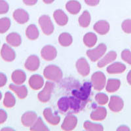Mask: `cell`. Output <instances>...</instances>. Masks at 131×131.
<instances>
[{"label": "cell", "mask_w": 131, "mask_h": 131, "mask_svg": "<svg viewBox=\"0 0 131 131\" xmlns=\"http://www.w3.org/2000/svg\"><path fill=\"white\" fill-rule=\"evenodd\" d=\"M13 18L16 23L20 24H24L29 20V14L26 10L23 9H17L14 11Z\"/></svg>", "instance_id": "obj_15"}, {"label": "cell", "mask_w": 131, "mask_h": 131, "mask_svg": "<svg viewBox=\"0 0 131 131\" xmlns=\"http://www.w3.org/2000/svg\"><path fill=\"white\" fill-rule=\"evenodd\" d=\"M9 89L13 91L20 99H24L28 95V89L25 85H18L16 84H10Z\"/></svg>", "instance_id": "obj_19"}, {"label": "cell", "mask_w": 131, "mask_h": 131, "mask_svg": "<svg viewBox=\"0 0 131 131\" xmlns=\"http://www.w3.org/2000/svg\"><path fill=\"white\" fill-rule=\"evenodd\" d=\"M41 55L46 61H52L57 56V49L52 45H45L42 48Z\"/></svg>", "instance_id": "obj_7"}, {"label": "cell", "mask_w": 131, "mask_h": 131, "mask_svg": "<svg viewBox=\"0 0 131 131\" xmlns=\"http://www.w3.org/2000/svg\"><path fill=\"white\" fill-rule=\"evenodd\" d=\"M67 10L72 15H77L81 9V5L76 0H70L66 5Z\"/></svg>", "instance_id": "obj_25"}, {"label": "cell", "mask_w": 131, "mask_h": 131, "mask_svg": "<svg viewBox=\"0 0 131 131\" xmlns=\"http://www.w3.org/2000/svg\"><path fill=\"white\" fill-rule=\"evenodd\" d=\"M11 22L7 17L0 18V34H5L10 28Z\"/></svg>", "instance_id": "obj_35"}, {"label": "cell", "mask_w": 131, "mask_h": 131, "mask_svg": "<svg viewBox=\"0 0 131 131\" xmlns=\"http://www.w3.org/2000/svg\"><path fill=\"white\" fill-rule=\"evenodd\" d=\"M1 57L6 62H12L16 58V53L9 45L4 43L1 50Z\"/></svg>", "instance_id": "obj_9"}, {"label": "cell", "mask_w": 131, "mask_h": 131, "mask_svg": "<svg viewBox=\"0 0 131 131\" xmlns=\"http://www.w3.org/2000/svg\"><path fill=\"white\" fill-rule=\"evenodd\" d=\"M44 79L40 75L35 74L31 75L29 79V85L33 90L37 91L43 87Z\"/></svg>", "instance_id": "obj_16"}, {"label": "cell", "mask_w": 131, "mask_h": 131, "mask_svg": "<svg viewBox=\"0 0 131 131\" xmlns=\"http://www.w3.org/2000/svg\"><path fill=\"white\" fill-rule=\"evenodd\" d=\"M107 51V47L104 43H100L97 47L93 49H90L86 51L87 57L92 62H96L100 59Z\"/></svg>", "instance_id": "obj_4"}, {"label": "cell", "mask_w": 131, "mask_h": 131, "mask_svg": "<svg viewBox=\"0 0 131 131\" xmlns=\"http://www.w3.org/2000/svg\"><path fill=\"white\" fill-rule=\"evenodd\" d=\"M11 79L16 85H20L24 83L26 79V74L21 70H15L11 75Z\"/></svg>", "instance_id": "obj_22"}, {"label": "cell", "mask_w": 131, "mask_h": 131, "mask_svg": "<svg viewBox=\"0 0 131 131\" xmlns=\"http://www.w3.org/2000/svg\"><path fill=\"white\" fill-rule=\"evenodd\" d=\"M53 17L57 24L59 26H65L68 22V16L61 9H57L53 14Z\"/></svg>", "instance_id": "obj_20"}, {"label": "cell", "mask_w": 131, "mask_h": 131, "mask_svg": "<svg viewBox=\"0 0 131 131\" xmlns=\"http://www.w3.org/2000/svg\"><path fill=\"white\" fill-rule=\"evenodd\" d=\"M108 106L112 112L115 113L121 112L124 107L123 100L118 96H112L108 104Z\"/></svg>", "instance_id": "obj_8"}, {"label": "cell", "mask_w": 131, "mask_h": 131, "mask_svg": "<svg viewBox=\"0 0 131 131\" xmlns=\"http://www.w3.org/2000/svg\"><path fill=\"white\" fill-rule=\"evenodd\" d=\"M24 4L28 6H32L37 3V0H23Z\"/></svg>", "instance_id": "obj_43"}, {"label": "cell", "mask_w": 131, "mask_h": 131, "mask_svg": "<svg viewBox=\"0 0 131 131\" xmlns=\"http://www.w3.org/2000/svg\"><path fill=\"white\" fill-rule=\"evenodd\" d=\"M39 24L44 34L49 36L53 33L54 27L51 18L48 15L41 16L39 18Z\"/></svg>", "instance_id": "obj_3"}, {"label": "cell", "mask_w": 131, "mask_h": 131, "mask_svg": "<svg viewBox=\"0 0 131 131\" xmlns=\"http://www.w3.org/2000/svg\"><path fill=\"white\" fill-rule=\"evenodd\" d=\"M121 86V81L118 79H109L106 84V89L108 92H114L119 90Z\"/></svg>", "instance_id": "obj_27"}, {"label": "cell", "mask_w": 131, "mask_h": 131, "mask_svg": "<svg viewBox=\"0 0 131 131\" xmlns=\"http://www.w3.org/2000/svg\"><path fill=\"white\" fill-rule=\"evenodd\" d=\"M121 58L123 60L131 65V52L128 49H125L121 52Z\"/></svg>", "instance_id": "obj_38"}, {"label": "cell", "mask_w": 131, "mask_h": 131, "mask_svg": "<svg viewBox=\"0 0 131 131\" xmlns=\"http://www.w3.org/2000/svg\"><path fill=\"white\" fill-rule=\"evenodd\" d=\"M7 82V78L6 75L0 72V87H3L6 85Z\"/></svg>", "instance_id": "obj_41"}, {"label": "cell", "mask_w": 131, "mask_h": 131, "mask_svg": "<svg viewBox=\"0 0 131 131\" xmlns=\"http://www.w3.org/2000/svg\"><path fill=\"white\" fill-rule=\"evenodd\" d=\"M58 42L62 47H68L73 42L72 36L67 32H63L58 37Z\"/></svg>", "instance_id": "obj_29"}, {"label": "cell", "mask_w": 131, "mask_h": 131, "mask_svg": "<svg viewBox=\"0 0 131 131\" xmlns=\"http://www.w3.org/2000/svg\"><path fill=\"white\" fill-rule=\"evenodd\" d=\"M43 116L46 121L52 125H57L60 121V117L57 113H53L51 107H47L43 111Z\"/></svg>", "instance_id": "obj_10"}, {"label": "cell", "mask_w": 131, "mask_h": 131, "mask_svg": "<svg viewBox=\"0 0 131 131\" xmlns=\"http://www.w3.org/2000/svg\"><path fill=\"white\" fill-rule=\"evenodd\" d=\"M54 84L51 81H47L43 89L37 94V98L40 102L46 103L51 99V94L54 89Z\"/></svg>", "instance_id": "obj_5"}, {"label": "cell", "mask_w": 131, "mask_h": 131, "mask_svg": "<svg viewBox=\"0 0 131 131\" xmlns=\"http://www.w3.org/2000/svg\"><path fill=\"white\" fill-rule=\"evenodd\" d=\"M91 21V14L89 13L88 10H84L82 15L79 16L78 22H79V26L83 28H86L90 25Z\"/></svg>", "instance_id": "obj_31"}, {"label": "cell", "mask_w": 131, "mask_h": 131, "mask_svg": "<svg viewBox=\"0 0 131 131\" xmlns=\"http://www.w3.org/2000/svg\"><path fill=\"white\" fill-rule=\"evenodd\" d=\"M78 124V119L72 114L68 115L64 119L61 125V128L64 130H72L74 129Z\"/></svg>", "instance_id": "obj_11"}, {"label": "cell", "mask_w": 131, "mask_h": 131, "mask_svg": "<svg viewBox=\"0 0 131 131\" xmlns=\"http://www.w3.org/2000/svg\"><path fill=\"white\" fill-rule=\"evenodd\" d=\"M83 127L86 130L89 131H102L104 130V127L101 124L94 123L89 121L84 123Z\"/></svg>", "instance_id": "obj_34"}, {"label": "cell", "mask_w": 131, "mask_h": 131, "mask_svg": "<svg viewBox=\"0 0 131 131\" xmlns=\"http://www.w3.org/2000/svg\"><path fill=\"white\" fill-rule=\"evenodd\" d=\"M2 130H15L11 128H2Z\"/></svg>", "instance_id": "obj_47"}, {"label": "cell", "mask_w": 131, "mask_h": 131, "mask_svg": "<svg viewBox=\"0 0 131 131\" xmlns=\"http://www.w3.org/2000/svg\"><path fill=\"white\" fill-rule=\"evenodd\" d=\"M107 116V110L104 107H97L91 113V119L93 121H103Z\"/></svg>", "instance_id": "obj_17"}, {"label": "cell", "mask_w": 131, "mask_h": 131, "mask_svg": "<svg viewBox=\"0 0 131 131\" xmlns=\"http://www.w3.org/2000/svg\"><path fill=\"white\" fill-rule=\"evenodd\" d=\"M2 93L0 92V100H2Z\"/></svg>", "instance_id": "obj_48"}, {"label": "cell", "mask_w": 131, "mask_h": 131, "mask_svg": "<svg viewBox=\"0 0 131 131\" xmlns=\"http://www.w3.org/2000/svg\"><path fill=\"white\" fill-rule=\"evenodd\" d=\"M117 57V52L115 51H110L108 53L106 54V55L102 59L98 61V64H97L98 67L100 68H104L108 64L115 60Z\"/></svg>", "instance_id": "obj_21"}, {"label": "cell", "mask_w": 131, "mask_h": 131, "mask_svg": "<svg viewBox=\"0 0 131 131\" xmlns=\"http://www.w3.org/2000/svg\"><path fill=\"white\" fill-rule=\"evenodd\" d=\"M117 130L120 131V130H130L129 127H128L127 126H125V125H122V126H120L119 128L117 129Z\"/></svg>", "instance_id": "obj_44"}, {"label": "cell", "mask_w": 131, "mask_h": 131, "mask_svg": "<svg viewBox=\"0 0 131 131\" xmlns=\"http://www.w3.org/2000/svg\"><path fill=\"white\" fill-rule=\"evenodd\" d=\"M43 2L46 4H51L54 2V0H43Z\"/></svg>", "instance_id": "obj_46"}, {"label": "cell", "mask_w": 131, "mask_h": 131, "mask_svg": "<svg viewBox=\"0 0 131 131\" xmlns=\"http://www.w3.org/2000/svg\"><path fill=\"white\" fill-rule=\"evenodd\" d=\"M127 80L128 83L130 85H131V70H130L129 72L128 73L127 76Z\"/></svg>", "instance_id": "obj_45"}, {"label": "cell", "mask_w": 131, "mask_h": 131, "mask_svg": "<svg viewBox=\"0 0 131 131\" xmlns=\"http://www.w3.org/2000/svg\"><path fill=\"white\" fill-rule=\"evenodd\" d=\"M26 36L30 40H36L39 36L37 27L35 24H30L26 30Z\"/></svg>", "instance_id": "obj_26"}, {"label": "cell", "mask_w": 131, "mask_h": 131, "mask_svg": "<svg viewBox=\"0 0 131 131\" xmlns=\"http://www.w3.org/2000/svg\"><path fill=\"white\" fill-rule=\"evenodd\" d=\"M92 83L90 82H86L80 88L79 91H74L72 92V94L74 96L79 98L83 101L86 102L91 94Z\"/></svg>", "instance_id": "obj_6"}, {"label": "cell", "mask_w": 131, "mask_h": 131, "mask_svg": "<svg viewBox=\"0 0 131 131\" xmlns=\"http://www.w3.org/2000/svg\"><path fill=\"white\" fill-rule=\"evenodd\" d=\"M7 119V113L4 110L0 109V125L4 123Z\"/></svg>", "instance_id": "obj_40"}, {"label": "cell", "mask_w": 131, "mask_h": 131, "mask_svg": "<svg viewBox=\"0 0 131 131\" xmlns=\"http://www.w3.org/2000/svg\"><path fill=\"white\" fill-rule=\"evenodd\" d=\"M9 5L5 0H0V15L5 14L9 11Z\"/></svg>", "instance_id": "obj_39"}, {"label": "cell", "mask_w": 131, "mask_h": 131, "mask_svg": "<svg viewBox=\"0 0 131 131\" xmlns=\"http://www.w3.org/2000/svg\"><path fill=\"white\" fill-rule=\"evenodd\" d=\"M58 107L62 113H66L70 110V102L69 97H62L58 101Z\"/></svg>", "instance_id": "obj_30"}, {"label": "cell", "mask_w": 131, "mask_h": 131, "mask_svg": "<svg viewBox=\"0 0 131 131\" xmlns=\"http://www.w3.org/2000/svg\"><path fill=\"white\" fill-rule=\"evenodd\" d=\"M126 69V66L123 63L115 62L107 68V72L110 74H119L123 73Z\"/></svg>", "instance_id": "obj_24"}, {"label": "cell", "mask_w": 131, "mask_h": 131, "mask_svg": "<svg viewBox=\"0 0 131 131\" xmlns=\"http://www.w3.org/2000/svg\"><path fill=\"white\" fill-rule=\"evenodd\" d=\"M85 3L91 7L96 6L100 3V0H85Z\"/></svg>", "instance_id": "obj_42"}, {"label": "cell", "mask_w": 131, "mask_h": 131, "mask_svg": "<svg viewBox=\"0 0 131 131\" xmlns=\"http://www.w3.org/2000/svg\"><path fill=\"white\" fill-rule=\"evenodd\" d=\"M6 41L9 45L17 47L22 43V37L18 33L12 32L7 35L6 37Z\"/></svg>", "instance_id": "obj_23"}, {"label": "cell", "mask_w": 131, "mask_h": 131, "mask_svg": "<svg viewBox=\"0 0 131 131\" xmlns=\"http://www.w3.org/2000/svg\"><path fill=\"white\" fill-rule=\"evenodd\" d=\"M123 31L127 34H131V19H127L123 22L121 24Z\"/></svg>", "instance_id": "obj_37"}, {"label": "cell", "mask_w": 131, "mask_h": 131, "mask_svg": "<svg viewBox=\"0 0 131 131\" xmlns=\"http://www.w3.org/2000/svg\"><path fill=\"white\" fill-rule=\"evenodd\" d=\"M37 119V115L36 112L29 111L26 112L22 115L21 121L24 127H30L34 125Z\"/></svg>", "instance_id": "obj_14"}, {"label": "cell", "mask_w": 131, "mask_h": 131, "mask_svg": "<svg viewBox=\"0 0 131 131\" xmlns=\"http://www.w3.org/2000/svg\"><path fill=\"white\" fill-rule=\"evenodd\" d=\"M97 42V36L95 34L92 32H89L84 36L83 43L86 47H92L96 45Z\"/></svg>", "instance_id": "obj_28"}, {"label": "cell", "mask_w": 131, "mask_h": 131, "mask_svg": "<svg viewBox=\"0 0 131 131\" xmlns=\"http://www.w3.org/2000/svg\"><path fill=\"white\" fill-rule=\"evenodd\" d=\"M76 68L78 73L83 77H86L90 73V66L85 58H81L76 62Z\"/></svg>", "instance_id": "obj_12"}, {"label": "cell", "mask_w": 131, "mask_h": 131, "mask_svg": "<svg viewBox=\"0 0 131 131\" xmlns=\"http://www.w3.org/2000/svg\"><path fill=\"white\" fill-rule=\"evenodd\" d=\"M16 104V98L13 94L10 92H7L5 94L4 100H3V105L6 107L10 108L15 106Z\"/></svg>", "instance_id": "obj_32"}, {"label": "cell", "mask_w": 131, "mask_h": 131, "mask_svg": "<svg viewBox=\"0 0 131 131\" xmlns=\"http://www.w3.org/2000/svg\"><path fill=\"white\" fill-rule=\"evenodd\" d=\"M44 77L51 81L58 82L61 80L63 76L62 71L56 65H49L43 71Z\"/></svg>", "instance_id": "obj_1"}, {"label": "cell", "mask_w": 131, "mask_h": 131, "mask_svg": "<svg viewBox=\"0 0 131 131\" xmlns=\"http://www.w3.org/2000/svg\"><path fill=\"white\" fill-rule=\"evenodd\" d=\"M95 100L98 104L105 105L108 102L109 98L106 94L103 92H99L95 96Z\"/></svg>", "instance_id": "obj_36"}, {"label": "cell", "mask_w": 131, "mask_h": 131, "mask_svg": "<svg viewBox=\"0 0 131 131\" xmlns=\"http://www.w3.org/2000/svg\"><path fill=\"white\" fill-rule=\"evenodd\" d=\"M40 60L39 57L36 55H30L27 58L24 64L25 68L30 72H35L38 70Z\"/></svg>", "instance_id": "obj_13"}, {"label": "cell", "mask_w": 131, "mask_h": 131, "mask_svg": "<svg viewBox=\"0 0 131 131\" xmlns=\"http://www.w3.org/2000/svg\"><path fill=\"white\" fill-rule=\"evenodd\" d=\"M110 26L108 22L104 20L98 21L93 26L94 31L100 35L106 34L110 31Z\"/></svg>", "instance_id": "obj_18"}, {"label": "cell", "mask_w": 131, "mask_h": 131, "mask_svg": "<svg viewBox=\"0 0 131 131\" xmlns=\"http://www.w3.org/2000/svg\"><path fill=\"white\" fill-rule=\"evenodd\" d=\"M91 83L96 91H100L106 86V78L104 73L102 72H96L91 77Z\"/></svg>", "instance_id": "obj_2"}, {"label": "cell", "mask_w": 131, "mask_h": 131, "mask_svg": "<svg viewBox=\"0 0 131 131\" xmlns=\"http://www.w3.org/2000/svg\"><path fill=\"white\" fill-rule=\"evenodd\" d=\"M30 130L49 131V129L47 127V125L44 123L41 117H37V120L34 123V125L30 127Z\"/></svg>", "instance_id": "obj_33"}]
</instances>
